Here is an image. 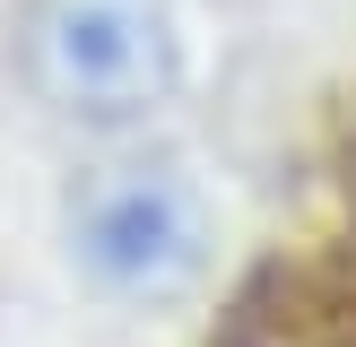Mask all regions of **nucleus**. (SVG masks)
<instances>
[{"label": "nucleus", "instance_id": "nucleus-1", "mask_svg": "<svg viewBox=\"0 0 356 347\" xmlns=\"http://www.w3.org/2000/svg\"><path fill=\"white\" fill-rule=\"evenodd\" d=\"M35 61H44L52 96L87 104V113H131V104L174 87L183 26L165 0H52Z\"/></svg>", "mask_w": 356, "mask_h": 347}, {"label": "nucleus", "instance_id": "nucleus-2", "mask_svg": "<svg viewBox=\"0 0 356 347\" xmlns=\"http://www.w3.org/2000/svg\"><path fill=\"white\" fill-rule=\"evenodd\" d=\"M79 260L104 278V287H131V295H156L174 278L200 269V200L191 183L174 174H122V183H96L79 208Z\"/></svg>", "mask_w": 356, "mask_h": 347}]
</instances>
